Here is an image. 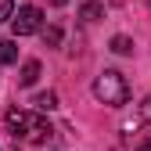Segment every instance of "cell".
<instances>
[{
	"mask_svg": "<svg viewBox=\"0 0 151 151\" xmlns=\"http://www.w3.org/2000/svg\"><path fill=\"white\" fill-rule=\"evenodd\" d=\"M7 129L14 137H22L29 144H47L54 137V129L43 115H36V111H22V108H11L7 111Z\"/></svg>",
	"mask_w": 151,
	"mask_h": 151,
	"instance_id": "6da1fadb",
	"label": "cell"
},
{
	"mask_svg": "<svg viewBox=\"0 0 151 151\" xmlns=\"http://www.w3.org/2000/svg\"><path fill=\"white\" fill-rule=\"evenodd\" d=\"M93 97H97L101 104H111V108L126 104V101H129V86H126V79H122V72L104 68L97 79H93Z\"/></svg>",
	"mask_w": 151,
	"mask_h": 151,
	"instance_id": "7a4b0ae2",
	"label": "cell"
},
{
	"mask_svg": "<svg viewBox=\"0 0 151 151\" xmlns=\"http://www.w3.org/2000/svg\"><path fill=\"white\" fill-rule=\"evenodd\" d=\"M11 25H14V36H32L43 25V11L25 4V7H18V14H11Z\"/></svg>",
	"mask_w": 151,
	"mask_h": 151,
	"instance_id": "3957f363",
	"label": "cell"
},
{
	"mask_svg": "<svg viewBox=\"0 0 151 151\" xmlns=\"http://www.w3.org/2000/svg\"><path fill=\"white\" fill-rule=\"evenodd\" d=\"M36 79H40V61H25L18 72V86H32Z\"/></svg>",
	"mask_w": 151,
	"mask_h": 151,
	"instance_id": "277c9868",
	"label": "cell"
},
{
	"mask_svg": "<svg viewBox=\"0 0 151 151\" xmlns=\"http://www.w3.org/2000/svg\"><path fill=\"white\" fill-rule=\"evenodd\" d=\"M32 104H36V111H50L54 104H58V93H36V97H32Z\"/></svg>",
	"mask_w": 151,
	"mask_h": 151,
	"instance_id": "5b68a950",
	"label": "cell"
},
{
	"mask_svg": "<svg viewBox=\"0 0 151 151\" xmlns=\"http://www.w3.org/2000/svg\"><path fill=\"white\" fill-rule=\"evenodd\" d=\"M11 61H18V47L11 40H0V65H11Z\"/></svg>",
	"mask_w": 151,
	"mask_h": 151,
	"instance_id": "8992f818",
	"label": "cell"
},
{
	"mask_svg": "<svg viewBox=\"0 0 151 151\" xmlns=\"http://www.w3.org/2000/svg\"><path fill=\"white\" fill-rule=\"evenodd\" d=\"M79 14L86 18V22H97V18L104 14V7H101V4H83V11H79Z\"/></svg>",
	"mask_w": 151,
	"mask_h": 151,
	"instance_id": "52a82bcc",
	"label": "cell"
},
{
	"mask_svg": "<svg viewBox=\"0 0 151 151\" xmlns=\"http://www.w3.org/2000/svg\"><path fill=\"white\" fill-rule=\"evenodd\" d=\"M111 50H115V54H129V50H133V43H129L126 36H115V40H111Z\"/></svg>",
	"mask_w": 151,
	"mask_h": 151,
	"instance_id": "ba28073f",
	"label": "cell"
},
{
	"mask_svg": "<svg viewBox=\"0 0 151 151\" xmlns=\"http://www.w3.org/2000/svg\"><path fill=\"white\" fill-rule=\"evenodd\" d=\"M14 14V0H0V22H7Z\"/></svg>",
	"mask_w": 151,
	"mask_h": 151,
	"instance_id": "9c48e42d",
	"label": "cell"
},
{
	"mask_svg": "<svg viewBox=\"0 0 151 151\" xmlns=\"http://www.w3.org/2000/svg\"><path fill=\"white\" fill-rule=\"evenodd\" d=\"M43 40H47L50 47H58V43H61V29H54V25H50V29L43 32Z\"/></svg>",
	"mask_w": 151,
	"mask_h": 151,
	"instance_id": "30bf717a",
	"label": "cell"
},
{
	"mask_svg": "<svg viewBox=\"0 0 151 151\" xmlns=\"http://www.w3.org/2000/svg\"><path fill=\"white\" fill-rule=\"evenodd\" d=\"M140 119L151 126V97H144V104H140Z\"/></svg>",
	"mask_w": 151,
	"mask_h": 151,
	"instance_id": "8fae6325",
	"label": "cell"
},
{
	"mask_svg": "<svg viewBox=\"0 0 151 151\" xmlns=\"http://www.w3.org/2000/svg\"><path fill=\"white\" fill-rule=\"evenodd\" d=\"M137 151H151V140H144V144H140V147H137Z\"/></svg>",
	"mask_w": 151,
	"mask_h": 151,
	"instance_id": "7c38bea8",
	"label": "cell"
},
{
	"mask_svg": "<svg viewBox=\"0 0 151 151\" xmlns=\"http://www.w3.org/2000/svg\"><path fill=\"white\" fill-rule=\"evenodd\" d=\"M47 4H54V7H61V4H65V0H47Z\"/></svg>",
	"mask_w": 151,
	"mask_h": 151,
	"instance_id": "4fadbf2b",
	"label": "cell"
},
{
	"mask_svg": "<svg viewBox=\"0 0 151 151\" xmlns=\"http://www.w3.org/2000/svg\"><path fill=\"white\" fill-rule=\"evenodd\" d=\"M147 4H151V0H147Z\"/></svg>",
	"mask_w": 151,
	"mask_h": 151,
	"instance_id": "5bb4252c",
	"label": "cell"
}]
</instances>
